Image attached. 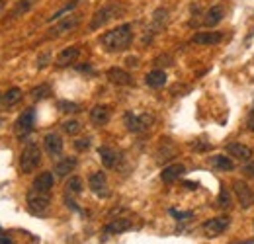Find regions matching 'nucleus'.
<instances>
[{"label": "nucleus", "mask_w": 254, "mask_h": 244, "mask_svg": "<svg viewBox=\"0 0 254 244\" xmlns=\"http://www.w3.org/2000/svg\"><path fill=\"white\" fill-rule=\"evenodd\" d=\"M133 227V223H131V219H126V217H118V219H112L108 225H104V229H102V233L104 235H122V233H126Z\"/></svg>", "instance_id": "f8f14e48"}, {"label": "nucleus", "mask_w": 254, "mask_h": 244, "mask_svg": "<svg viewBox=\"0 0 254 244\" xmlns=\"http://www.w3.org/2000/svg\"><path fill=\"white\" fill-rule=\"evenodd\" d=\"M0 244H12V241H10L8 237H2V235H0Z\"/></svg>", "instance_id": "a19ab883"}, {"label": "nucleus", "mask_w": 254, "mask_h": 244, "mask_svg": "<svg viewBox=\"0 0 254 244\" xmlns=\"http://www.w3.org/2000/svg\"><path fill=\"white\" fill-rule=\"evenodd\" d=\"M184 185H186L188 189H197V187H199L197 183H193V182H184Z\"/></svg>", "instance_id": "58836bf2"}, {"label": "nucleus", "mask_w": 254, "mask_h": 244, "mask_svg": "<svg viewBox=\"0 0 254 244\" xmlns=\"http://www.w3.org/2000/svg\"><path fill=\"white\" fill-rule=\"evenodd\" d=\"M145 82H147V86H151V88H160V86L166 84V72L160 70V68L151 70V72H147Z\"/></svg>", "instance_id": "5701e85b"}, {"label": "nucleus", "mask_w": 254, "mask_h": 244, "mask_svg": "<svg viewBox=\"0 0 254 244\" xmlns=\"http://www.w3.org/2000/svg\"><path fill=\"white\" fill-rule=\"evenodd\" d=\"M153 116L151 114H141V116H137V114H133V112H127L126 116H124V123H126V127L131 131V133H143V131H147L151 125H153Z\"/></svg>", "instance_id": "39448f33"}, {"label": "nucleus", "mask_w": 254, "mask_h": 244, "mask_svg": "<svg viewBox=\"0 0 254 244\" xmlns=\"http://www.w3.org/2000/svg\"><path fill=\"white\" fill-rule=\"evenodd\" d=\"M49 94H51L49 84H39L32 90V98L33 100H45V98H49Z\"/></svg>", "instance_id": "c756f323"}, {"label": "nucleus", "mask_w": 254, "mask_h": 244, "mask_svg": "<svg viewBox=\"0 0 254 244\" xmlns=\"http://www.w3.org/2000/svg\"><path fill=\"white\" fill-rule=\"evenodd\" d=\"M124 12H126V8H124L120 2H108L106 6H102L100 10H96L88 28H90L92 31L100 30L102 26H106L110 20L118 18V16H120V14H124Z\"/></svg>", "instance_id": "f03ea898"}, {"label": "nucleus", "mask_w": 254, "mask_h": 244, "mask_svg": "<svg viewBox=\"0 0 254 244\" xmlns=\"http://www.w3.org/2000/svg\"><path fill=\"white\" fill-rule=\"evenodd\" d=\"M247 127H249V131H251V133H254V106H253V110H251V118H249Z\"/></svg>", "instance_id": "4c0bfd02"}, {"label": "nucleus", "mask_w": 254, "mask_h": 244, "mask_svg": "<svg viewBox=\"0 0 254 244\" xmlns=\"http://www.w3.org/2000/svg\"><path fill=\"white\" fill-rule=\"evenodd\" d=\"M88 187L92 189V193L98 197H110V189H108V178L104 172H92L88 178Z\"/></svg>", "instance_id": "1a4fd4ad"}, {"label": "nucleus", "mask_w": 254, "mask_h": 244, "mask_svg": "<svg viewBox=\"0 0 254 244\" xmlns=\"http://www.w3.org/2000/svg\"><path fill=\"white\" fill-rule=\"evenodd\" d=\"M191 149H193V151H197V153H203V151H209V145H207V143L197 141V143H191Z\"/></svg>", "instance_id": "f704fd0d"}, {"label": "nucleus", "mask_w": 254, "mask_h": 244, "mask_svg": "<svg viewBox=\"0 0 254 244\" xmlns=\"http://www.w3.org/2000/svg\"><path fill=\"white\" fill-rule=\"evenodd\" d=\"M33 125H35V110L28 108L26 112L20 114V118L14 123V131L18 135V139H26L33 131Z\"/></svg>", "instance_id": "423d86ee"}, {"label": "nucleus", "mask_w": 254, "mask_h": 244, "mask_svg": "<svg viewBox=\"0 0 254 244\" xmlns=\"http://www.w3.org/2000/svg\"><path fill=\"white\" fill-rule=\"evenodd\" d=\"M78 55H80V49H78V47H66V49H63V51L57 55L55 64H57V66H70L72 62H76Z\"/></svg>", "instance_id": "6ab92c4d"}, {"label": "nucleus", "mask_w": 254, "mask_h": 244, "mask_svg": "<svg viewBox=\"0 0 254 244\" xmlns=\"http://www.w3.org/2000/svg\"><path fill=\"white\" fill-rule=\"evenodd\" d=\"M80 129H82V125L76 120H66L63 123V131L66 135H76V133H80Z\"/></svg>", "instance_id": "7c9ffc66"}, {"label": "nucleus", "mask_w": 254, "mask_h": 244, "mask_svg": "<svg viewBox=\"0 0 254 244\" xmlns=\"http://www.w3.org/2000/svg\"><path fill=\"white\" fill-rule=\"evenodd\" d=\"M57 108L64 112V114H76V112H80V106L78 104H74V102H66V100H61L59 104H57Z\"/></svg>", "instance_id": "2f4dec72"}, {"label": "nucleus", "mask_w": 254, "mask_h": 244, "mask_svg": "<svg viewBox=\"0 0 254 244\" xmlns=\"http://www.w3.org/2000/svg\"><path fill=\"white\" fill-rule=\"evenodd\" d=\"M233 189H235L237 199H239V203H241V207H243V209L253 207L254 205V191L251 189V185H249V183L243 182V180H235V182H233Z\"/></svg>", "instance_id": "6e6552de"}, {"label": "nucleus", "mask_w": 254, "mask_h": 244, "mask_svg": "<svg viewBox=\"0 0 254 244\" xmlns=\"http://www.w3.org/2000/svg\"><path fill=\"white\" fill-rule=\"evenodd\" d=\"M98 154H100V160H102V164L106 168H116L120 164V160H122V153L116 151L114 147H108V145H102L98 149Z\"/></svg>", "instance_id": "9b49d317"}, {"label": "nucleus", "mask_w": 254, "mask_h": 244, "mask_svg": "<svg viewBox=\"0 0 254 244\" xmlns=\"http://www.w3.org/2000/svg\"><path fill=\"white\" fill-rule=\"evenodd\" d=\"M184 172H186V166H184V164H170V166H166V168L160 172V180L164 183H172V182H176Z\"/></svg>", "instance_id": "a211bd4d"}, {"label": "nucleus", "mask_w": 254, "mask_h": 244, "mask_svg": "<svg viewBox=\"0 0 254 244\" xmlns=\"http://www.w3.org/2000/svg\"><path fill=\"white\" fill-rule=\"evenodd\" d=\"M4 10V0H0V12Z\"/></svg>", "instance_id": "79ce46f5"}, {"label": "nucleus", "mask_w": 254, "mask_h": 244, "mask_svg": "<svg viewBox=\"0 0 254 244\" xmlns=\"http://www.w3.org/2000/svg\"><path fill=\"white\" fill-rule=\"evenodd\" d=\"M0 102H2V94H0Z\"/></svg>", "instance_id": "37998d69"}, {"label": "nucleus", "mask_w": 254, "mask_h": 244, "mask_svg": "<svg viewBox=\"0 0 254 244\" xmlns=\"http://www.w3.org/2000/svg\"><path fill=\"white\" fill-rule=\"evenodd\" d=\"M80 14H72L70 12V16L68 18H61L59 20V24L57 26H53L51 30H49V33H47V37H61V35H64V33H68V31L76 30L78 28V24H80Z\"/></svg>", "instance_id": "0eeeda50"}, {"label": "nucleus", "mask_w": 254, "mask_h": 244, "mask_svg": "<svg viewBox=\"0 0 254 244\" xmlns=\"http://www.w3.org/2000/svg\"><path fill=\"white\" fill-rule=\"evenodd\" d=\"M110 118H112V112H110L108 106H94L90 110V122L98 125V127L106 125V123L110 122Z\"/></svg>", "instance_id": "aec40b11"}, {"label": "nucleus", "mask_w": 254, "mask_h": 244, "mask_svg": "<svg viewBox=\"0 0 254 244\" xmlns=\"http://www.w3.org/2000/svg\"><path fill=\"white\" fill-rule=\"evenodd\" d=\"M243 172L249 176V178H254V162H251V164H247L245 168H243Z\"/></svg>", "instance_id": "c9c22d12"}, {"label": "nucleus", "mask_w": 254, "mask_h": 244, "mask_svg": "<svg viewBox=\"0 0 254 244\" xmlns=\"http://www.w3.org/2000/svg\"><path fill=\"white\" fill-rule=\"evenodd\" d=\"M43 147H45L47 154H51V156L61 154L63 153V139H61V135H57V133H47V135L43 137Z\"/></svg>", "instance_id": "ddd939ff"}, {"label": "nucleus", "mask_w": 254, "mask_h": 244, "mask_svg": "<svg viewBox=\"0 0 254 244\" xmlns=\"http://www.w3.org/2000/svg\"><path fill=\"white\" fill-rule=\"evenodd\" d=\"M39 164H41V149L37 147V143L28 141L20 154V170L24 174H32L33 170H37Z\"/></svg>", "instance_id": "7ed1b4c3"}, {"label": "nucleus", "mask_w": 254, "mask_h": 244, "mask_svg": "<svg viewBox=\"0 0 254 244\" xmlns=\"http://www.w3.org/2000/svg\"><path fill=\"white\" fill-rule=\"evenodd\" d=\"M20 100H22V90H20V88H10V90L2 96V104H4V106H14V104H18Z\"/></svg>", "instance_id": "bb28decb"}, {"label": "nucleus", "mask_w": 254, "mask_h": 244, "mask_svg": "<svg viewBox=\"0 0 254 244\" xmlns=\"http://www.w3.org/2000/svg\"><path fill=\"white\" fill-rule=\"evenodd\" d=\"M78 193H82V180L78 176H72L66 182V195H78Z\"/></svg>", "instance_id": "cd10ccee"}, {"label": "nucleus", "mask_w": 254, "mask_h": 244, "mask_svg": "<svg viewBox=\"0 0 254 244\" xmlns=\"http://www.w3.org/2000/svg\"><path fill=\"white\" fill-rule=\"evenodd\" d=\"M74 166H76V158H74V156H64V158H61V160L55 164L53 172H55L57 178H64V176H68V172L74 170Z\"/></svg>", "instance_id": "412c9836"}, {"label": "nucleus", "mask_w": 254, "mask_h": 244, "mask_svg": "<svg viewBox=\"0 0 254 244\" xmlns=\"http://www.w3.org/2000/svg\"><path fill=\"white\" fill-rule=\"evenodd\" d=\"M53 185H55V176H53V172H41L32 183L33 189H37V191H47V193H51Z\"/></svg>", "instance_id": "f3484780"}, {"label": "nucleus", "mask_w": 254, "mask_h": 244, "mask_svg": "<svg viewBox=\"0 0 254 244\" xmlns=\"http://www.w3.org/2000/svg\"><path fill=\"white\" fill-rule=\"evenodd\" d=\"M227 229H229V219L227 217H213V219H207L203 223V233L207 237H219Z\"/></svg>", "instance_id": "9d476101"}, {"label": "nucleus", "mask_w": 254, "mask_h": 244, "mask_svg": "<svg viewBox=\"0 0 254 244\" xmlns=\"http://www.w3.org/2000/svg\"><path fill=\"white\" fill-rule=\"evenodd\" d=\"M225 149H227L229 156H233V158H237V160L247 162V160L253 158V149L247 147V145H243V143H229Z\"/></svg>", "instance_id": "2eb2a0df"}, {"label": "nucleus", "mask_w": 254, "mask_h": 244, "mask_svg": "<svg viewBox=\"0 0 254 244\" xmlns=\"http://www.w3.org/2000/svg\"><path fill=\"white\" fill-rule=\"evenodd\" d=\"M133 41V26L131 24H122L114 30L106 31L102 37H100V43L104 45L106 51L110 53H120V51H126L127 47L131 45Z\"/></svg>", "instance_id": "f257e3e1"}, {"label": "nucleus", "mask_w": 254, "mask_h": 244, "mask_svg": "<svg viewBox=\"0 0 254 244\" xmlns=\"http://www.w3.org/2000/svg\"><path fill=\"white\" fill-rule=\"evenodd\" d=\"M0 123H2V120H0Z\"/></svg>", "instance_id": "c03bdc74"}, {"label": "nucleus", "mask_w": 254, "mask_h": 244, "mask_svg": "<svg viewBox=\"0 0 254 244\" xmlns=\"http://www.w3.org/2000/svg\"><path fill=\"white\" fill-rule=\"evenodd\" d=\"M166 20H168V12H166L164 8H159V10L153 14V31L157 33L159 30H162L164 24H166Z\"/></svg>", "instance_id": "a878e982"}, {"label": "nucleus", "mask_w": 254, "mask_h": 244, "mask_svg": "<svg viewBox=\"0 0 254 244\" xmlns=\"http://www.w3.org/2000/svg\"><path fill=\"white\" fill-rule=\"evenodd\" d=\"M26 203H28V209L33 215H45L49 209V203H51V193L47 191H37V189H30L28 195H26Z\"/></svg>", "instance_id": "20e7f679"}, {"label": "nucleus", "mask_w": 254, "mask_h": 244, "mask_svg": "<svg viewBox=\"0 0 254 244\" xmlns=\"http://www.w3.org/2000/svg\"><path fill=\"white\" fill-rule=\"evenodd\" d=\"M168 213L172 215L176 221H186V219L193 217V213H191V211H176V209H168Z\"/></svg>", "instance_id": "473e14b6"}, {"label": "nucleus", "mask_w": 254, "mask_h": 244, "mask_svg": "<svg viewBox=\"0 0 254 244\" xmlns=\"http://www.w3.org/2000/svg\"><path fill=\"white\" fill-rule=\"evenodd\" d=\"M223 39L221 31H199L191 37V43L195 45H215Z\"/></svg>", "instance_id": "dca6fc26"}, {"label": "nucleus", "mask_w": 254, "mask_h": 244, "mask_svg": "<svg viewBox=\"0 0 254 244\" xmlns=\"http://www.w3.org/2000/svg\"><path fill=\"white\" fill-rule=\"evenodd\" d=\"M108 80L112 84H118V86H131L133 84L131 74L127 70H124V68H118V66H112L108 70Z\"/></svg>", "instance_id": "4468645a"}, {"label": "nucleus", "mask_w": 254, "mask_h": 244, "mask_svg": "<svg viewBox=\"0 0 254 244\" xmlns=\"http://www.w3.org/2000/svg\"><path fill=\"white\" fill-rule=\"evenodd\" d=\"M127 66H137V59L135 57H129L127 59Z\"/></svg>", "instance_id": "ea45409f"}, {"label": "nucleus", "mask_w": 254, "mask_h": 244, "mask_svg": "<svg viewBox=\"0 0 254 244\" xmlns=\"http://www.w3.org/2000/svg\"><path fill=\"white\" fill-rule=\"evenodd\" d=\"M209 164H211L213 168H217V170H223V172H229V170L235 168V162H233L229 156H225V154H215V156H211V158H209Z\"/></svg>", "instance_id": "b1692460"}, {"label": "nucleus", "mask_w": 254, "mask_h": 244, "mask_svg": "<svg viewBox=\"0 0 254 244\" xmlns=\"http://www.w3.org/2000/svg\"><path fill=\"white\" fill-rule=\"evenodd\" d=\"M47 61H49V53H43V55L39 57V61H37V66H39V68H43V66L47 64Z\"/></svg>", "instance_id": "e433bc0d"}, {"label": "nucleus", "mask_w": 254, "mask_h": 244, "mask_svg": "<svg viewBox=\"0 0 254 244\" xmlns=\"http://www.w3.org/2000/svg\"><path fill=\"white\" fill-rule=\"evenodd\" d=\"M217 205H219V209H229L231 207V191H229L227 185H221V189H219Z\"/></svg>", "instance_id": "c85d7f7f"}, {"label": "nucleus", "mask_w": 254, "mask_h": 244, "mask_svg": "<svg viewBox=\"0 0 254 244\" xmlns=\"http://www.w3.org/2000/svg\"><path fill=\"white\" fill-rule=\"evenodd\" d=\"M35 2H37V0H20V2L14 6V10H12V18H18V16L28 14L33 6H35Z\"/></svg>", "instance_id": "393cba45"}, {"label": "nucleus", "mask_w": 254, "mask_h": 244, "mask_svg": "<svg viewBox=\"0 0 254 244\" xmlns=\"http://www.w3.org/2000/svg\"><path fill=\"white\" fill-rule=\"evenodd\" d=\"M74 149L76 151H88L90 149V139H76L74 141Z\"/></svg>", "instance_id": "72a5a7b5"}, {"label": "nucleus", "mask_w": 254, "mask_h": 244, "mask_svg": "<svg viewBox=\"0 0 254 244\" xmlns=\"http://www.w3.org/2000/svg\"><path fill=\"white\" fill-rule=\"evenodd\" d=\"M223 16H225L223 6H213V8H209V10L205 12V18L201 20V26H205V28H213V26H217V24L221 22Z\"/></svg>", "instance_id": "4be33fe9"}]
</instances>
